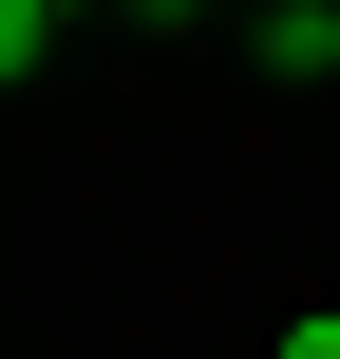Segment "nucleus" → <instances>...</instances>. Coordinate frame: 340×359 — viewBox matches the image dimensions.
<instances>
[{
	"label": "nucleus",
	"mask_w": 340,
	"mask_h": 359,
	"mask_svg": "<svg viewBox=\"0 0 340 359\" xmlns=\"http://www.w3.org/2000/svg\"><path fill=\"white\" fill-rule=\"evenodd\" d=\"M246 57H265V76H340V0H265Z\"/></svg>",
	"instance_id": "obj_1"
},
{
	"label": "nucleus",
	"mask_w": 340,
	"mask_h": 359,
	"mask_svg": "<svg viewBox=\"0 0 340 359\" xmlns=\"http://www.w3.org/2000/svg\"><path fill=\"white\" fill-rule=\"evenodd\" d=\"M284 359H340V303H303V322H284Z\"/></svg>",
	"instance_id": "obj_2"
},
{
	"label": "nucleus",
	"mask_w": 340,
	"mask_h": 359,
	"mask_svg": "<svg viewBox=\"0 0 340 359\" xmlns=\"http://www.w3.org/2000/svg\"><path fill=\"white\" fill-rule=\"evenodd\" d=\"M132 19H265V0H132Z\"/></svg>",
	"instance_id": "obj_3"
},
{
	"label": "nucleus",
	"mask_w": 340,
	"mask_h": 359,
	"mask_svg": "<svg viewBox=\"0 0 340 359\" xmlns=\"http://www.w3.org/2000/svg\"><path fill=\"white\" fill-rule=\"evenodd\" d=\"M57 19H95V0H57Z\"/></svg>",
	"instance_id": "obj_4"
}]
</instances>
